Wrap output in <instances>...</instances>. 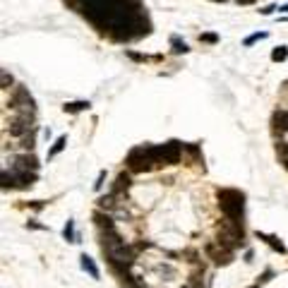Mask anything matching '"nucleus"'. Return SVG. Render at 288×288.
<instances>
[{
  "mask_svg": "<svg viewBox=\"0 0 288 288\" xmlns=\"http://www.w3.org/2000/svg\"><path fill=\"white\" fill-rule=\"evenodd\" d=\"M214 3H226V0H214Z\"/></svg>",
  "mask_w": 288,
  "mask_h": 288,
  "instance_id": "obj_12",
  "label": "nucleus"
},
{
  "mask_svg": "<svg viewBox=\"0 0 288 288\" xmlns=\"http://www.w3.org/2000/svg\"><path fill=\"white\" fill-rule=\"evenodd\" d=\"M240 5H250V3H255V0H238Z\"/></svg>",
  "mask_w": 288,
  "mask_h": 288,
  "instance_id": "obj_11",
  "label": "nucleus"
},
{
  "mask_svg": "<svg viewBox=\"0 0 288 288\" xmlns=\"http://www.w3.org/2000/svg\"><path fill=\"white\" fill-rule=\"evenodd\" d=\"M127 58L130 60H135V63H154V60H161V55H142V53H135V51H125Z\"/></svg>",
  "mask_w": 288,
  "mask_h": 288,
  "instance_id": "obj_3",
  "label": "nucleus"
},
{
  "mask_svg": "<svg viewBox=\"0 0 288 288\" xmlns=\"http://www.w3.org/2000/svg\"><path fill=\"white\" fill-rule=\"evenodd\" d=\"M271 130H274V137H281L288 132V111L286 108L274 111V116H271Z\"/></svg>",
  "mask_w": 288,
  "mask_h": 288,
  "instance_id": "obj_1",
  "label": "nucleus"
},
{
  "mask_svg": "<svg viewBox=\"0 0 288 288\" xmlns=\"http://www.w3.org/2000/svg\"><path fill=\"white\" fill-rule=\"evenodd\" d=\"M171 44H173V53L180 55V53H188L190 48L185 41H180V36H171Z\"/></svg>",
  "mask_w": 288,
  "mask_h": 288,
  "instance_id": "obj_5",
  "label": "nucleus"
},
{
  "mask_svg": "<svg viewBox=\"0 0 288 288\" xmlns=\"http://www.w3.org/2000/svg\"><path fill=\"white\" fill-rule=\"evenodd\" d=\"M267 36H269V34H267V31H257V34L247 36V39H245L243 44H245V46H252V44H257V41H260V39H267Z\"/></svg>",
  "mask_w": 288,
  "mask_h": 288,
  "instance_id": "obj_7",
  "label": "nucleus"
},
{
  "mask_svg": "<svg viewBox=\"0 0 288 288\" xmlns=\"http://www.w3.org/2000/svg\"><path fill=\"white\" fill-rule=\"evenodd\" d=\"M65 144H67V137H58V139L53 142V147L48 149V159H53V156H58V154H60V152L65 149Z\"/></svg>",
  "mask_w": 288,
  "mask_h": 288,
  "instance_id": "obj_4",
  "label": "nucleus"
},
{
  "mask_svg": "<svg viewBox=\"0 0 288 288\" xmlns=\"http://www.w3.org/2000/svg\"><path fill=\"white\" fill-rule=\"evenodd\" d=\"M286 58H288V48H286V46H279V48H274V51H271V60H274V63H283Z\"/></svg>",
  "mask_w": 288,
  "mask_h": 288,
  "instance_id": "obj_6",
  "label": "nucleus"
},
{
  "mask_svg": "<svg viewBox=\"0 0 288 288\" xmlns=\"http://www.w3.org/2000/svg\"><path fill=\"white\" fill-rule=\"evenodd\" d=\"M279 12H288V3L286 5H279Z\"/></svg>",
  "mask_w": 288,
  "mask_h": 288,
  "instance_id": "obj_10",
  "label": "nucleus"
},
{
  "mask_svg": "<svg viewBox=\"0 0 288 288\" xmlns=\"http://www.w3.org/2000/svg\"><path fill=\"white\" fill-rule=\"evenodd\" d=\"M199 41H202V44H216V41H219V36H216V34H202V36H199Z\"/></svg>",
  "mask_w": 288,
  "mask_h": 288,
  "instance_id": "obj_8",
  "label": "nucleus"
},
{
  "mask_svg": "<svg viewBox=\"0 0 288 288\" xmlns=\"http://www.w3.org/2000/svg\"><path fill=\"white\" fill-rule=\"evenodd\" d=\"M274 10H279V8H276V5H267V8H262L260 12H262V15H271Z\"/></svg>",
  "mask_w": 288,
  "mask_h": 288,
  "instance_id": "obj_9",
  "label": "nucleus"
},
{
  "mask_svg": "<svg viewBox=\"0 0 288 288\" xmlns=\"http://www.w3.org/2000/svg\"><path fill=\"white\" fill-rule=\"evenodd\" d=\"M89 106H91L89 101H70V103H65V113H82Z\"/></svg>",
  "mask_w": 288,
  "mask_h": 288,
  "instance_id": "obj_2",
  "label": "nucleus"
}]
</instances>
